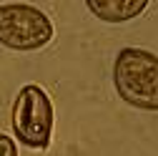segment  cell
<instances>
[{"label":"cell","instance_id":"1","mask_svg":"<svg viewBox=\"0 0 158 156\" xmlns=\"http://www.w3.org/2000/svg\"><path fill=\"white\" fill-rule=\"evenodd\" d=\"M118 96L138 111H158V55L146 48H123L113 61Z\"/></svg>","mask_w":158,"mask_h":156},{"label":"cell","instance_id":"2","mask_svg":"<svg viewBox=\"0 0 158 156\" xmlns=\"http://www.w3.org/2000/svg\"><path fill=\"white\" fill-rule=\"evenodd\" d=\"M13 133L25 149L45 151L53 139V101L38 83H25L13 101Z\"/></svg>","mask_w":158,"mask_h":156},{"label":"cell","instance_id":"3","mask_svg":"<svg viewBox=\"0 0 158 156\" xmlns=\"http://www.w3.org/2000/svg\"><path fill=\"white\" fill-rule=\"evenodd\" d=\"M50 18L28 3L0 5V43L10 50H40L53 41Z\"/></svg>","mask_w":158,"mask_h":156},{"label":"cell","instance_id":"4","mask_svg":"<svg viewBox=\"0 0 158 156\" xmlns=\"http://www.w3.org/2000/svg\"><path fill=\"white\" fill-rule=\"evenodd\" d=\"M85 5L95 18L106 23H126L148 8V0H85Z\"/></svg>","mask_w":158,"mask_h":156},{"label":"cell","instance_id":"5","mask_svg":"<svg viewBox=\"0 0 158 156\" xmlns=\"http://www.w3.org/2000/svg\"><path fill=\"white\" fill-rule=\"evenodd\" d=\"M0 156H18V146L8 133H0Z\"/></svg>","mask_w":158,"mask_h":156}]
</instances>
